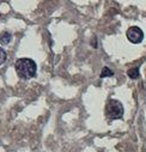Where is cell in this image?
Returning a JSON list of instances; mask_svg holds the SVG:
<instances>
[{
    "instance_id": "3",
    "label": "cell",
    "mask_w": 146,
    "mask_h": 152,
    "mask_svg": "<svg viewBox=\"0 0 146 152\" xmlns=\"http://www.w3.org/2000/svg\"><path fill=\"white\" fill-rule=\"evenodd\" d=\"M126 35H127L128 41L131 43H134V45H138V43H140L144 40V32L138 26H131L127 30V34Z\"/></svg>"
},
{
    "instance_id": "5",
    "label": "cell",
    "mask_w": 146,
    "mask_h": 152,
    "mask_svg": "<svg viewBox=\"0 0 146 152\" xmlns=\"http://www.w3.org/2000/svg\"><path fill=\"white\" fill-rule=\"evenodd\" d=\"M127 74H128V77H129V78H132V79H137V78H139V68H138V67L129 68L128 72H127Z\"/></svg>"
},
{
    "instance_id": "6",
    "label": "cell",
    "mask_w": 146,
    "mask_h": 152,
    "mask_svg": "<svg viewBox=\"0 0 146 152\" xmlns=\"http://www.w3.org/2000/svg\"><path fill=\"white\" fill-rule=\"evenodd\" d=\"M114 75V72L108 68V67H103L102 72H101V78H107V77H113Z\"/></svg>"
},
{
    "instance_id": "1",
    "label": "cell",
    "mask_w": 146,
    "mask_h": 152,
    "mask_svg": "<svg viewBox=\"0 0 146 152\" xmlns=\"http://www.w3.org/2000/svg\"><path fill=\"white\" fill-rule=\"evenodd\" d=\"M15 68L18 77L22 79H31L35 77L36 72H37V66H36L35 61L29 58L18 59L15 64Z\"/></svg>"
},
{
    "instance_id": "4",
    "label": "cell",
    "mask_w": 146,
    "mask_h": 152,
    "mask_svg": "<svg viewBox=\"0 0 146 152\" xmlns=\"http://www.w3.org/2000/svg\"><path fill=\"white\" fill-rule=\"evenodd\" d=\"M11 40H12L11 32H9V31H3L1 34H0V43H1L3 46L9 45V43L11 42Z\"/></svg>"
},
{
    "instance_id": "7",
    "label": "cell",
    "mask_w": 146,
    "mask_h": 152,
    "mask_svg": "<svg viewBox=\"0 0 146 152\" xmlns=\"http://www.w3.org/2000/svg\"><path fill=\"white\" fill-rule=\"evenodd\" d=\"M7 59V54L6 52L3 49V48H0V65H3Z\"/></svg>"
},
{
    "instance_id": "2",
    "label": "cell",
    "mask_w": 146,
    "mask_h": 152,
    "mask_svg": "<svg viewBox=\"0 0 146 152\" xmlns=\"http://www.w3.org/2000/svg\"><path fill=\"white\" fill-rule=\"evenodd\" d=\"M105 115L109 120H119L123 115V105L118 99H110L105 105Z\"/></svg>"
}]
</instances>
